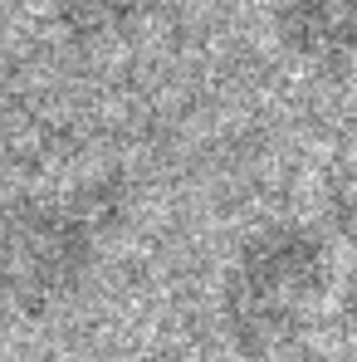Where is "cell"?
<instances>
[{
  "label": "cell",
  "instance_id": "cell-1",
  "mask_svg": "<svg viewBox=\"0 0 357 362\" xmlns=\"http://www.w3.org/2000/svg\"><path fill=\"white\" fill-rule=\"evenodd\" d=\"M333 289V250L303 221L250 230L221 279V328L245 362H279L313 333Z\"/></svg>",
  "mask_w": 357,
  "mask_h": 362
},
{
  "label": "cell",
  "instance_id": "cell-2",
  "mask_svg": "<svg viewBox=\"0 0 357 362\" xmlns=\"http://www.w3.org/2000/svg\"><path fill=\"white\" fill-rule=\"evenodd\" d=\"M122 216V181L98 177L59 196H30L10 206L5 221V284L10 303L25 318H49L74 299L98 255L108 230Z\"/></svg>",
  "mask_w": 357,
  "mask_h": 362
},
{
  "label": "cell",
  "instance_id": "cell-3",
  "mask_svg": "<svg viewBox=\"0 0 357 362\" xmlns=\"http://www.w3.org/2000/svg\"><path fill=\"white\" fill-rule=\"evenodd\" d=\"M274 40L308 69L357 59V0H274Z\"/></svg>",
  "mask_w": 357,
  "mask_h": 362
},
{
  "label": "cell",
  "instance_id": "cell-4",
  "mask_svg": "<svg viewBox=\"0 0 357 362\" xmlns=\"http://www.w3.org/2000/svg\"><path fill=\"white\" fill-rule=\"evenodd\" d=\"M45 10L74 40H108V35H122L137 20L142 0H45Z\"/></svg>",
  "mask_w": 357,
  "mask_h": 362
},
{
  "label": "cell",
  "instance_id": "cell-5",
  "mask_svg": "<svg viewBox=\"0 0 357 362\" xmlns=\"http://www.w3.org/2000/svg\"><path fill=\"white\" fill-rule=\"evenodd\" d=\"M323 216H328V230L357 250V152H348L323 181Z\"/></svg>",
  "mask_w": 357,
  "mask_h": 362
}]
</instances>
